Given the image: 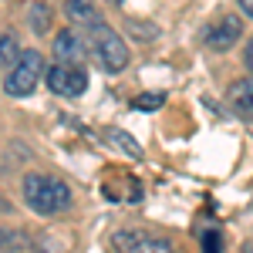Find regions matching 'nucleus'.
<instances>
[{
	"instance_id": "obj_1",
	"label": "nucleus",
	"mask_w": 253,
	"mask_h": 253,
	"mask_svg": "<svg viewBox=\"0 0 253 253\" xmlns=\"http://www.w3.org/2000/svg\"><path fill=\"white\" fill-rule=\"evenodd\" d=\"M24 199L38 216H58L71 206L68 182L51 172H27L24 175Z\"/></svg>"
},
{
	"instance_id": "obj_2",
	"label": "nucleus",
	"mask_w": 253,
	"mask_h": 253,
	"mask_svg": "<svg viewBox=\"0 0 253 253\" xmlns=\"http://www.w3.org/2000/svg\"><path fill=\"white\" fill-rule=\"evenodd\" d=\"M47 71H44V58H41V51H20L17 64L10 68V75L3 81V91L10 98H27L38 91L41 78H44Z\"/></svg>"
},
{
	"instance_id": "obj_3",
	"label": "nucleus",
	"mask_w": 253,
	"mask_h": 253,
	"mask_svg": "<svg viewBox=\"0 0 253 253\" xmlns=\"http://www.w3.org/2000/svg\"><path fill=\"white\" fill-rule=\"evenodd\" d=\"M91 54L101 64V71H108V75H118V71L128 68V47H125V41L118 38L108 24H101V27L91 31Z\"/></svg>"
},
{
	"instance_id": "obj_4",
	"label": "nucleus",
	"mask_w": 253,
	"mask_h": 253,
	"mask_svg": "<svg viewBox=\"0 0 253 253\" xmlns=\"http://www.w3.org/2000/svg\"><path fill=\"white\" fill-rule=\"evenodd\" d=\"M112 247H115V253H175L172 240L145 233V230H118L112 236Z\"/></svg>"
},
{
	"instance_id": "obj_5",
	"label": "nucleus",
	"mask_w": 253,
	"mask_h": 253,
	"mask_svg": "<svg viewBox=\"0 0 253 253\" xmlns=\"http://www.w3.org/2000/svg\"><path fill=\"white\" fill-rule=\"evenodd\" d=\"M240 38H243V24L236 14H219L203 27V44L210 51H230Z\"/></svg>"
},
{
	"instance_id": "obj_6",
	"label": "nucleus",
	"mask_w": 253,
	"mask_h": 253,
	"mask_svg": "<svg viewBox=\"0 0 253 253\" xmlns=\"http://www.w3.org/2000/svg\"><path fill=\"white\" fill-rule=\"evenodd\" d=\"M44 78H47V88L54 95H64V98H78L88 88V71L81 64H51Z\"/></svg>"
},
{
	"instance_id": "obj_7",
	"label": "nucleus",
	"mask_w": 253,
	"mask_h": 253,
	"mask_svg": "<svg viewBox=\"0 0 253 253\" xmlns=\"http://www.w3.org/2000/svg\"><path fill=\"white\" fill-rule=\"evenodd\" d=\"M88 54H91V44L81 38L78 31H61L54 38V58H58V64H84Z\"/></svg>"
},
{
	"instance_id": "obj_8",
	"label": "nucleus",
	"mask_w": 253,
	"mask_h": 253,
	"mask_svg": "<svg viewBox=\"0 0 253 253\" xmlns=\"http://www.w3.org/2000/svg\"><path fill=\"white\" fill-rule=\"evenodd\" d=\"M64 14H68V20H71L75 27L88 31V34H91L95 27H101V24H105V20H101V14H98L88 0H68V3H64Z\"/></svg>"
},
{
	"instance_id": "obj_9",
	"label": "nucleus",
	"mask_w": 253,
	"mask_h": 253,
	"mask_svg": "<svg viewBox=\"0 0 253 253\" xmlns=\"http://www.w3.org/2000/svg\"><path fill=\"white\" fill-rule=\"evenodd\" d=\"M101 193L112 203H138L142 199V182L132 179V175H118V182H105Z\"/></svg>"
},
{
	"instance_id": "obj_10",
	"label": "nucleus",
	"mask_w": 253,
	"mask_h": 253,
	"mask_svg": "<svg viewBox=\"0 0 253 253\" xmlns=\"http://www.w3.org/2000/svg\"><path fill=\"white\" fill-rule=\"evenodd\" d=\"M230 105H233L243 118H253V75L243 78V81H236L233 88H230Z\"/></svg>"
},
{
	"instance_id": "obj_11",
	"label": "nucleus",
	"mask_w": 253,
	"mask_h": 253,
	"mask_svg": "<svg viewBox=\"0 0 253 253\" xmlns=\"http://www.w3.org/2000/svg\"><path fill=\"white\" fill-rule=\"evenodd\" d=\"M105 135H108V142H112L115 149H122L128 159H142V156H145V152H142V145H138V142L128 135V132H122V128H108Z\"/></svg>"
},
{
	"instance_id": "obj_12",
	"label": "nucleus",
	"mask_w": 253,
	"mask_h": 253,
	"mask_svg": "<svg viewBox=\"0 0 253 253\" xmlns=\"http://www.w3.org/2000/svg\"><path fill=\"white\" fill-rule=\"evenodd\" d=\"M20 58V47H17V38L14 34H0V64L14 68Z\"/></svg>"
},
{
	"instance_id": "obj_13",
	"label": "nucleus",
	"mask_w": 253,
	"mask_h": 253,
	"mask_svg": "<svg viewBox=\"0 0 253 253\" xmlns=\"http://www.w3.org/2000/svg\"><path fill=\"white\" fill-rule=\"evenodd\" d=\"M47 27H51V7H47V3H34V7H31V31L44 34Z\"/></svg>"
},
{
	"instance_id": "obj_14",
	"label": "nucleus",
	"mask_w": 253,
	"mask_h": 253,
	"mask_svg": "<svg viewBox=\"0 0 253 253\" xmlns=\"http://www.w3.org/2000/svg\"><path fill=\"white\" fill-rule=\"evenodd\" d=\"M166 105V95L162 91H152V95H138L135 101H132V108L135 112H156V108H162Z\"/></svg>"
},
{
	"instance_id": "obj_15",
	"label": "nucleus",
	"mask_w": 253,
	"mask_h": 253,
	"mask_svg": "<svg viewBox=\"0 0 253 253\" xmlns=\"http://www.w3.org/2000/svg\"><path fill=\"white\" fill-rule=\"evenodd\" d=\"M219 243H223L219 230H206V233H203V253H223V250H219Z\"/></svg>"
},
{
	"instance_id": "obj_16",
	"label": "nucleus",
	"mask_w": 253,
	"mask_h": 253,
	"mask_svg": "<svg viewBox=\"0 0 253 253\" xmlns=\"http://www.w3.org/2000/svg\"><path fill=\"white\" fill-rule=\"evenodd\" d=\"M243 64H247V71L253 75V38L247 41V51H243Z\"/></svg>"
},
{
	"instance_id": "obj_17",
	"label": "nucleus",
	"mask_w": 253,
	"mask_h": 253,
	"mask_svg": "<svg viewBox=\"0 0 253 253\" xmlns=\"http://www.w3.org/2000/svg\"><path fill=\"white\" fill-rule=\"evenodd\" d=\"M236 3H240V7H243V10H247V14L253 17V0H236Z\"/></svg>"
},
{
	"instance_id": "obj_18",
	"label": "nucleus",
	"mask_w": 253,
	"mask_h": 253,
	"mask_svg": "<svg viewBox=\"0 0 253 253\" xmlns=\"http://www.w3.org/2000/svg\"><path fill=\"white\" fill-rule=\"evenodd\" d=\"M38 253H61V250H47V247L41 243V247H38Z\"/></svg>"
},
{
	"instance_id": "obj_19",
	"label": "nucleus",
	"mask_w": 253,
	"mask_h": 253,
	"mask_svg": "<svg viewBox=\"0 0 253 253\" xmlns=\"http://www.w3.org/2000/svg\"><path fill=\"white\" fill-rule=\"evenodd\" d=\"M243 253H253V243H247V247H243Z\"/></svg>"
},
{
	"instance_id": "obj_20",
	"label": "nucleus",
	"mask_w": 253,
	"mask_h": 253,
	"mask_svg": "<svg viewBox=\"0 0 253 253\" xmlns=\"http://www.w3.org/2000/svg\"><path fill=\"white\" fill-rule=\"evenodd\" d=\"M108 3H122V0H108Z\"/></svg>"
}]
</instances>
